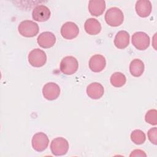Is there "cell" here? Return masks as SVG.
Wrapping results in <instances>:
<instances>
[{"label": "cell", "instance_id": "6da1fadb", "mask_svg": "<svg viewBox=\"0 0 157 157\" xmlns=\"http://www.w3.org/2000/svg\"><path fill=\"white\" fill-rule=\"evenodd\" d=\"M104 18L109 26L116 27L120 26L123 22L124 15L120 9L113 7L106 11Z\"/></svg>", "mask_w": 157, "mask_h": 157}, {"label": "cell", "instance_id": "7a4b0ae2", "mask_svg": "<svg viewBox=\"0 0 157 157\" xmlns=\"http://www.w3.org/2000/svg\"><path fill=\"white\" fill-rule=\"evenodd\" d=\"M18 30L22 36L33 37L38 34L39 28L36 22L27 20L22 21L19 24Z\"/></svg>", "mask_w": 157, "mask_h": 157}, {"label": "cell", "instance_id": "3957f363", "mask_svg": "<svg viewBox=\"0 0 157 157\" xmlns=\"http://www.w3.org/2000/svg\"><path fill=\"white\" fill-rule=\"evenodd\" d=\"M78 68V61L77 59L72 56H67L64 57L60 63V71L65 75L74 74L77 72Z\"/></svg>", "mask_w": 157, "mask_h": 157}, {"label": "cell", "instance_id": "277c9868", "mask_svg": "<svg viewBox=\"0 0 157 157\" xmlns=\"http://www.w3.org/2000/svg\"><path fill=\"white\" fill-rule=\"evenodd\" d=\"M69 147L67 140L61 137L53 139L50 144L51 151L55 156H62L66 154Z\"/></svg>", "mask_w": 157, "mask_h": 157}, {"label": "cell", "instance_id": "5b68a950", "mask_svg": "<svg viewBox=\"0 0 157 157\" xmlns=\"http://www.w3.org/2000/svg\"><path fill=\"white\" fill-rule=\"evenodd\" d=\"M28 61L33 67H42L46 63L47 55L44 51L39 48H35L29 52L28 55Z\"/></svg>", "mask_w": 157, "mask_h": 157}, {"label": "cell", "instance_id": "8992f818", "mask_svg": "<svg viewBox=\"0 0 157 157\" xmlns=\"http://www.w3.org/2000/svg\"><path fill=\"white\" fill-rule=\"evenodd\" d=\"M132 44L137 50H145L150 45V37L144 32H136L132 36Z\"/></svg>", "mask_w": 157, "mask_h": 157}, {"label": "cell", "instance_id": "52a82bcc", "mask_svg": "<svg viewBox=\"0 0 157 157\" xmlns=\"http://www.w3.org/2000/svg\"><path fill=\"white\" fill-rule=\"evenodd\" d=\"M49 139L48 136L44 132H40L35 134L32 138V147L37 151H44L48 147Z\"/></svg>", "mask_w": 157, "mask_h": 157}, {"label": "cell", "instance_id": "ba28073f", "mask_svg": "<svg viewBox=\"0 0 157 157\" xmlns=\"http://www.w3.org/2000/svg\"><path fill=\"white\" fill-rule=\"evenodd\" d=\"M42 94L44 98L47 100L56 99L60 94V88L56 83L48 82L42 88Z\"/></svg>", "mask_w": 157, "mask_h": 157}, {"label": "cell", "instance_id": "9c48e42d", "mask_svg": "<svg viewBox=\"0 0 157 157\" xmlns=\"http://www.w3.org/2000/svg\"><path fill=\"white\" fill-rule=\"evenodd\" d=\"M78 33V27L75 23L72 21L66 22L61 28V34L66 39H72L76 37Z\"/></svg>", "mask_w": 157, "mask_h": 157}, {"label": "cell", "instance_id": "30bf717a", "mask_svg": "<svg viewBox=\"0 0 157 157\" xmlns=\"http://www.w3.org/2000/svg\"><path fill=\"white\" fill-rule=\"evenodd\" d=\"M50 9L45 5H39L35 7L32 12L33 18L35 21L39 22L48 20L50 17Z\"/></svg>", "mask_w": 157, "mask_h": 157}, {"label": "cell", "instance_id": "8fae6325", "mask_svg": "<svg viewBox=\"0 0 157 157\" xmlns=\"http://www.w3.org/2000/svg\"><path fill=\"white\" fill-rule=\"evenodd\" d=\"M37 43L40 47L44 48H48L53 47L56 42V37L53 33L45 31L42 33L37 39Z\"/></svg>", "mask_w": 157, "mask_h": 157}, {"label": "cell", "instance_id": "7c38bea8", "mask_svg": "<svg viewBox=\"0 0 157 157\" xmlns=\"http://www.w3.org/2000/svg\"><path fill=\"white\" fill-rule=\"evenodd\" d=\"M106 66V60L104 56L99 54L91 57L89 61V67L94 72L102 71Z\"/></svg>", "mask_w": 157, "mask_h": 157}, {"label": "cell", "instance_id": "4fadbf2b", "mask_svg": "<svg viewBox=\"0 0 157 157\" xmlns=\"http://www.w3.org/2000/svg\"><path fill=\"white\" fill-rule=\"evenodd\" d=\"M135 9L136 13L139 17L142 18L147 17L150 15L151 12V3L148 0L137 1L136 3Z\"/></svg>", "mask_w": 157, "mask_h": 157}, {"label": "cell", "instance_id": "5bb4252c", "mask_svg": "<svg viewBox=\"0 0 157 157\" xmlns=\"http://www.w3.org/2000/svg\"><path fill=\"white\" fill-rule=\"evenodd\" d=\"M104 93L103 86L98 82H93L88 85L86 88L87 95L93 99L101 98Z\"/></svg>", "mask_w": 157, "mask_h": 157}, {"label": "cell", "instance_id": "9a60e30c", "mask_svg": "<svg viewBox=\"0 0 157 157\" xmlns=\"http://www.w3.org/2000/svg\"><path fill=\"white\" fill-rule=\"evenodd\" d=\"M105 9L104 0H90L88 2V10L91 15L98 17L102 15Z\"/></svg>", "mask_w": 157, "mask_h": 157}, {"label": "cell", "instance_id": "2e32d148", "mask_svg": "<svg viewBox=\"0 0 157 157\" xmlns=\"http://www.w3.org/2000/svg\"><path fill=\"white\" fill-rule=\"evenodd\" d=\"M86 33L90 35H96L101 31V25L96 18H90L86 20L84 24Z\"/></svg>", "mask_w": 157, "mask_h": 157}, {"label": "cell", "instance_id": "e0dca14e", "mask_svg": "<svg viewBox=\"0 0 157 157\" xmlns=\"http://www.w3.org/2000/svg\"><path fill=\"white\" fill-rule=\"evenodd\" d=\"M129 37L127 31L123 30L118 31L114 38L113 42L115 47L119 49L125 48L129 44Z\"/></svg>", "mask_w": 157, "mask_h": 157}, {"label": "cell", "instance_id": "ac0fdd59", "mask_svg": "<svg viewBox=\"0 0 157 157\" xmlns=\"http://www.w3.org/2000/svg\"><path fill=\"white\" fill-rule=\"evenodd\" d=\"M144 64L139 59H133L129 64V71L134 77H140L144 71Z\"/></svg>", "mask_w": 157, "mask_h": 157}, {"label": "cell", "instance_id": "d6986e66", "mask_svg": "<svg viewBox=\"0 0 157 157\" xmlns=\"http://www.w3.org/2000/svg\"><path fill=\"white\" fill-rule=\"evenodd\" d=\"M110 81L113 86L119 88L123 86L125 84L126 78L123 73L120 72H116L111 75Z\"/></svg>", "mask_w": 157, "mask_h": 157}, {"label": "cell", "instance_id": "ffe728a7", "mask_svg": "<svg viewBox=\"0 0 157 157\" xmlns=\"http://www.w3.org/2000/svg\"><path fill=\"white\" fill-rule=\"evenodd\" d=\"M131 139L134 144L137 145L142 144L146 140L145 133L140 129H135L131 134Z\"/></svg>", "mask_w": 157, "mask_h": 157}, {"label": "cell", "instance_id": "44dd1931", "mask_svg": "<svg viewBox=\"0 0 157 157\" xmlns=\"http://www.w3.org/2000/svg\"><path fill=\"white\" fill-rule=\"evenodd\" d=\"M157 111L156 109H150L145 114V120L148 123L156 125L157 124Z\"/></svg>", "mask_w": 157, "mask_h": 157}, {"label": "cell", "instance_id": "7402d4cb", "mask_svg": "<svg viewBox=\"0 0 157 157\" xmlns=\"http://www.w3.org/2000/svg\"><path fill=\"white\" fill-rule=\"evenodd\" d=\"M149 140L154 145L157 144V128L156 127L150 129L147 133Z\"/></svg>", "mask_w": 157, "mask_h": 157}, {"label": "cell", "instance_id": "603a6c76", "mask_svg": "<svg viewBox=\"0 0 157 157\" xmlns=\"http://www.w3.org/2000/svg\"><path fill=\"white\" fill-rule=\"evenodd\" d=\"M147 155L145 154V153L140 149H136L134 150H133L131 154L129 155V156H146Z\"/></svg>", "mask_w": 157, "mask_h": 157}]
</instances>
